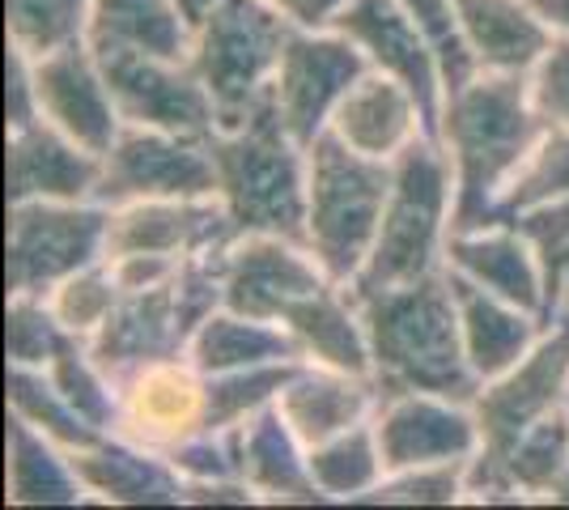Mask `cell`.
Wrapping results in <instances>:
<instances>
[{
	"instance_id": "5",
	"label": "cell",
	"mask_w": 569,
	"mask_h": 510,
	"mask_svg": "<svg viewBox=\"0 0 569 510\" xmlns=\"http://www.w3.org/2000/svg\"><path fill=\"white\" fill-rule=\"evenodd\" d=\"M391 162L366 158L323 132L307 146V234L302 243L336 286H353L379 239Z\"/></svg>"
},
{
	"instance_id": "12",
	"label": "cell",
	"mask_w": 569,
	"mask_h": 510,
	"mask_svg": "<svg viewBox=\"0 0 569 510\" xmlns=\"http://www.w3.org/2000/svg\"><path fill=\"white\" fill-rule=\"evenodd\" d=\"M119 120L132 128L183 132V137H213L217 111L200 77L188 60H162L141 51H107L98 56Z\"/></svg>"
},
{
	"instance_id": "25",
	"label": "cell",
	"mask_w": 569,
	"mask_h": 510,
	"mask_svg": "<svg viewBox=\"0 0 569 510\" xmlns=\"http://www.w3.org/2000/svg\"><path fill=\"white\" fill-rule=\"evenodd\" d=\"M379 400H382L379 379L302 362L293 370V379L284 383L277 409L298 430V438L307 447H315V442H328V438L345 434V430H353L361 421H370L375 409H379Z\"/></svg>"
},
{
	"instance_id": "34",
	"label": "cell",
	"mask_w": 569,
	"mask_h": 510,
	"mask_svg": "<svg viewBox=\"0 0 569 510\" xmlns=\"http://www.w3.org/2000/svg\"><path fill=\"white\" fill-rule=\"evenodd\" d=\"M94 0H4V30L9 48L26 56H48L69 43H86Z\"/></svg>"
},
{
	"instance_id": "50",
	"label": "cell",
	"mask_w": 569,
	"mask_h": 510,
	"mask_svg": "<svg viewBox=\"0 0 569 510\" xmlns=\"http://www.w3.org/2000/svg\"><path fill=\"white\" fill-rule=\"evenodd\" d=\"M268 4H277L284 18H293V22L302 18V0H268Z\"/></svg>"
},
{
	"instance_id": "17",
	"label": "cell",
	"mask_w": 569,
	"mask_h": 510,
	"mask_svg": "<svg viewBox=\"0 0 569 510\" xmlns=\"http://www.w3.org/2000/svg\"><path fill=\"white\" fill-rule=\"evenodd\" d=\"M234 239L217 196L200 200H132L111 209L107 230V260L116 256H167V260H196Z\"/></svg>"
},
{
	"instance_id": "21",
	"label": "cell",
	"mask_w": 569,
	"mask_h": 510,
	"mask_svg": "<svg viewBox=\"0 0 569 510\" xmlns=\"http://www.w3.org/2000/svg\"><path fill=\"white\" fill-rule=\"evenodd\" d=\"M90 502L102 507H183L188 481L167 451L141 447L123 434H107L86 451H69Z\"/></svg>"
},
{
	"instance_id": "44",
	"label": "cell",
	"mask_w": 569,
	"mask_h": 510,
	"mask_svg": "<svg viewBox=\"0 0 569 510\" xmlns=\"http://www.w3.org/2000/svg\"><path fill=\"white\" fill-rule=\"evenodd\" d=\"M515 226L536 243L540 260L548 264L552 256H561L569 247V196L552 200V204H540V209H531V213H522V218H515Z\"/></svg>"
},
{
	"instance_id": "38",
	"label": "cell",
	"mask_w": 569,
	"mask_h": 510,
	"mask_svg": "<svg viewBox=\"0 0 569 510\" xmlns=\"http://www.w3.org/2000/svg\"><path fill=\"white\" fill-rule=\"evenodd\" d=\"M119 298H123V290H119L116 272H111L107 260L72 272V277H64V281L48 293L56 319L69 328L72 337H81V340H90L98 328L111 319V311L119 307Z\"/></svg>"
},
{
	"instance_id": "43",
	"label": "cell",
	"mask_w": 569,
	"mask_h": 510,
	"mask_svg": "<svg viewBox=\"0 0 569 510\" xmlns=\"http://www.w3.org/2000/svg\"><path fill=\"white\" fill-rule=\"evenodd\" d=\"M43 120L39 107V86H34V56L22 48H9L4 64V132H22L30 123Z\"/></svg>"
},
{
	"instance_id": "39",
	"label": "cell",
	"mask_w": 569,
	"mask_h": 510,
	"mask_svg": "<svg viewBox=\"0 0 569 510\" xmlns=\"http://www.w3.org/2000/svg\"><path fill=\"white\" fill-rule=\"evenodd\" d=\"M468 502V463L387 472L357 507H459Z\"/></svg>"
},
{
	"instance_id": "22",
	"label": "cell",
	"mask_w": 569,
	"mask_h": 510,
	"mask_svg": "<svg viewBox=\"0 0 569 510\" xmlns=\"http://www.w3.org/2000/svg\"><path fill=\"white\" fill-rule=\"evenodd\" d=\"M238 472L256 489L263 507H315V502H323V493L310 481V447L284 421L277 404L238 421Z\"/></svg>"
},
{
	"instance_id": "18",
	"label": "cell",
	"mask_w": 569,
	"mask_h": 510,
	"mask_svg": "<svg viewBox=\"0 0 569 510\" xmlns=\"http://www.w3.org/2000/svg\"><path fill=\"white\" fill-rule=\"evenodd\" d=\"M34 86H39V107L48 123H56L60 132H69L72 141H81L94 153H107L116 146L123 120L90 43H69L48 56H34Z\"/></svg>"
},
{
	"instance_id": "7",
	"label": "cell",
	"mask_w": 569,
	"mask_h": 510,
	"mask_svg": "<svg viewBox=\"0 0 569 510\" xmlns=\"http://www.w3.org/2000/svg\"><path fill=\"white\" fill-rule=\"evenodd\" d=\"M221 251L188 260L162 286L119 298L111 319L90 337V353L111 379L188 353L196 328L221 307Z\"/></svg>"
},
{
	"instance_id": "36",
	"label": "cell",
	"mask_w": 569,
	"mask_h": 510,
	"mask_svg": "<svg viewBox=\"0 0 569 510\" xmlns=\"http://www.w3.org/2000/svg\"><path fill=\"white\" fill-rule=\"evenodd\" d=\"M298 366L302 362H268L230 370V374H209V430H230L251 413L277 404Z\"/></svg>"
},
{
	"instance_id": "27",
	"label": "cell",
	"mask_w": 569,
	"mask_h": 510,
	"mask_svg": "<svg viewBox=\"0 0 569 510\" xmlns=\"http://www.w3.org/2000/svg\"><path fill=\"white\" fill-rule=\"evenodd\" d=\"M455 13L480 73L527 77L557 39L531 0H455Z\"/></svg>"
},
{
	"instance_id": "15",
	"label": "cell",
	"mask_w": 569,
	"mask_h": 510,
	"mask_svg": "<svg viewBox=\"0 0 569 510\" xmlns=\"http://www.w3.org/2000/svg\"><path fill=\"white\" fill-rule=\"evenodd\" d=\"M119 421L116 434L153 451H174L179 442L209 430V374L183 358L149 362L116 379Z\"/></svg>"
},
{
	"instance_id": "23",
	"label": "cell",
	"mask_w": 569,
	"mask_h": 510,
	"mask_svg": "<svg viewBox=\"0 0 569 510\" xmlns=\"http://www.w3.org/2000/svg\"><path fill=\"white\" fill-rule=\"evenodd\" d=\"M328 132L349 149H357V153L379 158V162H391L417 137H429L417 94L396 77L379 73V69L357 77L353 90L340 98Z\"/></svg>"
},
{
	"instance_id": "48",
	"label": "cell",
	"mask_w": 569,
	"mask_h": 510,
	"mask_svg": "<svg viewBox=\"0 0 569 510\" xmlns=\"http://www.w3.org/2000/svg\"><path fill=\"white\" fill-rule=\"evenodd\" d=\"M531 9L552 34H569V0H531Z\"/></svg>"
},
{
	"instance_id": "41",
	"label": "cell",
	"mask_w": 569,
	"mask_h": 510,
	"mask_svg": "<svg viewBox=\"0 0 569 510\" xmlns=\"http://www.w3.org/2000/svg\"><path fill=\"white\" fill-rule=\"evenodd\" d=\"M167 456L188 486H200V481H242V472H238V426H230V430H204V434L179 442Z\"/></svg>"
},
{
	"instance_id": "11",
	"label": "cell",
	"mask_w": 569,
	"mask_h": 510,
	"mask_svg": "<svg viewBox=\"0 0 569 510\" xmlns=\"http://www.w3.org/2000/svg\"><path fill=\"white\" fill-rule=\"evenodd\" d=\"M200 196H217V162L209 137L123 123L116 146L102 153L98 204L107 209L132 200H200Z\"/></svg>"
},
{
	"instance_id": "6",
	"label": "cell",
	"mask_w": 569,
	"mask_h": 510,
	"mask_svg": "<svg viewBox=\"0 0 569 510\" xmlns=\"http://www.w3.org/2000/svg\"><path fill=\"white\" fill-rule=\"evenodd\" d=\"M289 30L293 18L268 0H217L200 18L191 30L188 64L213 98L217 128H234L272 98Z\"/></svg>"
},
{
	"instance_id": "37",
	"label": "cell",
	"mask_w": 569,
	"mask_h": 510,
	"mask_svg": "<svg viewBox=\"0 0 569 510\" xmlns=\"http://www.w3.org/2000/svg\"><path fill=\"white\" fill-rule=\"evenodd\" d=\"M51 383L64 391L72 400V409L94 421L102 434H116V421H119V388L116 379L94 362L90 353V340H72L69 349L48 366Z\"/></svg>"
},
{
	"instance_id": "28",
	"label": "cell",
	"mask_w": 569,
	"mask_h": 510,
	"mask_svg": "<svg viewBox=\"0 0 569 510\" xmlns=\"http://www.w3.org/2000/svg\"><path fill=\"white\" fill-rule=\"evenodd\" d=\"M86 43L94 56L107 51H141L162 60H188L191 22L179 0H94Z\"/></svg>"
},
{
	"instance_id": "10",
	"label": "cell",
	"mask_w": 569,
	"mask_h": 510,
	"mask_svg": "<svg viewBox=\"0 0 569 510\" xmlns=\"http://www.w3.org/2000/svg\"><path fill=\"white\" fill-rule=\"evenodd\" d=\"M366 73H370V60L345 30L293 22L272 77V107L289 128V137L298 146L319 141L332 123L340 98Z\"/></svg>"
},
{
	"instance_id": "1",
	"label": "cell",
	"mask_w": 569,
	"mask_h": 510,
	"mask_svg": "<svg viewBox=\"0 0 569 510\" xmlns=\"http://www.w3.org/2000/svg\"><path fill=\"white\" fill-rule=\"evenodd\" d=\"M545 137L527 77L476 73L442 98L438 141L455 170V230L489 226L501 192Z\"/></svg>"
},
{
	"instance_id": "33",
	"label": "cell",
	"mask_w": 569,
	"mask_h": 510,
	"mask_svg": "<svg viewBox=\"0 0 569 510\" xmlns=\"http://www.w3.org/2000/svg\"><path fill=\"white\" fill-rule=\"evenodd\" d=\"M569 196V128H545V137L527 153L519 174L501 192L493 221H515L540 204Z\"/></svg>"
},
{
	"instance_id": "35",
	"label": "cell",
	"mask_w": 569,
	"mask_h": 510,
	"mask_svg": "<svg viewBox=\"0 0 569 510\" xmlns=\"http://www.w3.org/2000/svg\"><path fill=\"white\" fill-rule=\"evenodd\" d=\"M72 340L77 337L56 319L48 298H39V293H9V307H4V349H9V366L48 370Z\"/></svg>"
},
{
	"instance_id": "9",
	"label": "cell",
	"mask_w": 569,
	"mask_h": 510,
	"mask_svg": "<svg viewBox=\"0 0 569 510\" xmlns=\"http://www.w3.org/2000/svg\"><path fill=\"white\" fill-rule=\"evenodd\" d=\"M569 404V316H557L536 340V349L501 370L498 379H485L472 396V413L480 421V451L468 463V477L493 463L527 434L536 421Z\"/></svg>"
},
{
	"instance_id": "42",
	"label": "cell",
	"mask_w": 569,
	"mask_h": 510,
	"mask_svg": "<svg viewBox=\"0 0 569 510\" xmlns=\"http://www.w3.org/2000/svg\"><path fill=\"white\" fill-rule=\"evenodd\" d=\"M527 94L545 128H569V34H557L527 73Z\"/></svg>"
},
{
	"instance_id": "32",
	"label": "cell",
	"mask_w": 569,
	"mask_h": 510,
	"mask_svg": "<svg viewBox=\"0 0 569 510\" xmlns=\"http://www.w3.org/2000/svg\"><path fill=\"white\" fill-rule=\"evenodd\" d=\"M4 391H9V417L34 426L39 434H48L51 442H60L64 451H86V447H94V442L107 438L94 421H86V417L72 409V400L51 383L48 370L9 366Z\"/></svg>"
},
{
	"instance_id": "47",
	"label": "cell",
	"mask_w": 569,
	"mask_h": 510,
	"mask_svg": "<svg viewBox=\"0 0 569 510\" xmlns=\"http://www.w3.org/2000/svg\"><path fill=\"white\" fill-rule=\"evenodd\" d=\"M349 0H302V18L298 26H332L336 13L345 9Z\"/></svg>"
},
{
	"instance_id": "16",
	"label": "cell",
	"mask_w": 569,
	"mask_h": 510,
	"mask_svg": "<svg viewBox=\"0 0 569 510\" xmlns=\"http://www.w3.org/2000/svg\"><path fill=\"white\" fill-rule=\"evenodd\" d=\"M336 30H345L357 48L366 51L370 69L403 81L426 116V132L438 137V120H442V98H447V81H442V64L429 48V39L417 30V22L403 13L400 0H349L336 13Z\"/></svg>"
},
{
	"instance_id": "46",
	"label": "cell",
	"mask_w": 569,
	"mask_h": 510,
	"mask_svg": "<svg viewBox=\"0 0 569 510\" xmlns=\"http://www.w3.org/2000/svg\"><path fill=\"white\" fill-rule=\"evenodd\" d=\"M548 281V323L557 316H569V247L545 264Z\"/></svg>"
},
{
	"instance_id": "40",
	"label": "cell",
	"mask_w": 569,
	"mask_h": 510,
	"mask_svg": "<svg viewBox=\"0 0 569 510\" xmlns=\"http://www.w3.org/2000/svg\"><path fill=\"white\" fill-rule=\"evenodd\" d=\"M403 13L417 22V30L429 39V48L442 64V81H447V94L459 90L463 81H472L476 69L472 51L463 43V30H459V13H455V0H400Z\"/></svg>"
},
{
	"instance_id": "2",
	"label": "cell",
	"mask_w": 569,
	"mask_h": 510,
	"mask_svg": "<svg viewBox=\"0 0 569 510\" xmlns=\"http://www.w3.org/2000/svg\"><path fill=\"white\" fill-rule=\"evenodd\" d=\"M357 302L382 391H433L451 400H472L480 391L447 268L408 286L357 293Z\"/></svg>"
},
{
	"instance_id": "20",
	"label": "cell",
	"mask_w": 569,
	"mask_h": 510,
	"mask_svg": "<svg viewBox=\"0 0 569 510\" xmlns=\"http://www.w3.org/2000/svg\"><path fill=\"white\" fill-rule=\"evenodd\" d=\"M447 268L468 277L480 290L498 293L522 311L548 319V281L545 260L536 243L522 234L515 221H489L472 230H451L447 243Z\"/></svg>"
},
{
	"instance_id": "49",
	"label": "cell",
	"mask_w": 569,
	"mask_h": 510,
	"mask_svg": "<svg viewBox=\"0 0 569 510\" xmlns=\"http://www.w3.org/2000/svg\"><path fill=\"white\" fill-rule=\"evenodd\" d=\"M213 4H217V0H179V9H183V18L191 22V30L200 26V18H204Z\"/></svg>"
},
{
	"instance_id": "14",
	"label": "cell",
	"mask_w": 569,
	"mask_h": 510,
	"mask_svg": "<svg viewBox=\"0 0 569 510\" xmlns=\"http://www.w3.org/2000/svg\"><path fill=\"white\" fill-rule=\"evenodd\" d=\"M370 421L387 472L472 463L480 451V421L472 413V400H451L433 391H382Z\"/></svg>"
},
{
	"instance_id": "19",
	"label": "cell",
	"mask_w": 569,
	"mask_h": 510,
	"mask_svg": "<svg viewBox=\"0 0 569 510\" xmlns=\"http://www.w3.org/2000/svg\"><path fill=\"white\" fill-rule=\"evenodd\" d=\"M102 153L72 141L56 123L39 120L4 132V192L18 200H98Z\"/></svg>"
},
{
	"instance_id": "8",
	"label": "cell",
	"mask_w": 569,
	"mask_h": 510,
	"mask_svg": "<svg viewBox=\"0 0 569 510\" xmlns=\"http://www.w3.org/2000/svg\"><path fill=\"white\" fill-rule=\"evenodd\" d=\"M111 209L98 200H18L9 204L4 281L9 293L48 298L64 277L107 260Z\"/></svg>"
},
{
	"instance_id": "45",
	"label": "cell",
	"mask_w": 569,
	"mask_h": 510,
	"mask_svg": "<svg viewBox=\"0 0 569 510\" xmlns=\"http://www.w3.org/2000/svg\"><path fill=\"white\" fill-rule=\"evenodd\" d=\"M183 507H260V498L247 481H200L188 486Z\"/></svg>"
},
{
	"instance_id": "29",
	"label": "cell",
	"mask_w": 569,
	"mask_h": 510,
	"mask_svg": "<svg viewBox=\"0 0 569 510\" xmlns=\"http://www.w3.org/2000/svg\"><path fill=\"white\" fill-rule=\"evenodd\" d=\"M4 502L9 507L90 502L69 451L18 417H9V434H4Z\"/></svg>"
},
{
	"instance_id": "3",
	"label": "cell",
	"mask_w": 569,
	"mask_h": 510,
	"mask_svg": "<svg viewBox=\"0 0 569 510\" xmlns=\"http://www.w3.org/2000/svg\"><path fill=\"white\" fill-rule=\"evenodd\" d=\"M217 162V200L234 234H307V146L281 123L272 98L256 116L209 137Z\"/></svg>"
},
{
	"instance_id": "31",
	"label": "cell",
	"mask_w": 569,
	"mask_h": 510,
	"mask_svg": "<svg viewBox=\"0 0 569 510\" xmlns=\"http://www.w3.org/2000/svg\"><path fill=\"white\" fill-rule=\"evenodd\" d=\"M382 477H387V463H382L375 421H361L353 430L310 447V481L323 493V502L357 507Z\"/></svg>"
},
{
	"instance_id": "51",
	"label": "cell",
	"mask_w": 569,
	"mask_h": 510,
	"mask_svg": "<svg viewBox=\"0 0 569 510\" xmlns=\"http://www.w3.org/2000/svg\"><path fill=\"white\" fill-rule=\"evenodd\" d=\"M557 507H569V477H566V489L557 493Z\"/></svg>"
},
{
	"instance_id": "13",
	"label": "cell",
	"mask_w": 569,
	"mask_h": 510,
	"mask_svg": "<svg viewBox=\"0 0 569 510\" xmlns=\"http://www.w3.org/2000/svg\"><path fill=\"white\" fill-rule=\"evenodd\" d=\"M328 281L310 247L284 234H234L221 251V307L238 316L281 323L289 307Z\"/></svg>"
},
{
	"instance_id": "26",
	"label": "cell",
	"mask_w": 569,
	"mask_h": 510,
	"mask_svg": "<svg viewBox=\"0 0 569 510\" xmlns=\"http://www.w3.org/2000/svg\"><path fill=\"white\" fill-rule=\"evenodd\" d=\"M455 290V307H459V332H463V349L472 362L476 379H498L501 370H510L515 362H522L536 340L545 337L548 319L536 311H522L515 302H506L498 293L480 290L468 277H459L447 268Z\"/></svg>"
},
{
	"instance_id": "4",
	"label": "cell",
	"mask_w": 569,
	"mask_h": 510,
	"mask_svg": "<svg viewBox=\"0 0 569 510\" xmlns=\"http://www.w3.org/2000/svg\"><path fill=\"white\" fill-rule=\"evenodd\" d=\"M455 230V170L438 137H417L391 158V192L382 204L379 239L349 290L375 293L421 281L447 268Z\"/></svg>"
},
{
	"instance_id": "24",
	"label": "cell",
	"mask_w": 569,
	"mask_h": 510,
	"mask_svg": "<svg viewBox=\"0 0 569 510\" xmlns=\"http://www.w3.org/2000/svg\"><path fill=\"white\" fill-rule=\"evenodd\" d=\"M281 328L293 337L302 362L375 379V358H370L361 302H357V293L349 286H336V281L319 286L298 307H289Z\"/></svg>"
},
{
	"instance_id": "30",
	"label": "cell",
	"mask_w": 569,
	"mask_h": 510,
	"mask_svg": "<svg viewBox=\"0 0 569 510\" xmlns=\"http://www.w3.org/2000/svg\"><path fill=\"white\" fill-rule=\"evenodd\" d=\"M188 358L204 374H230V370H247V366L268 362H302L298 344L284 332L281 323L268 319L238 316L230 307H217L213 316L196 328L188 344Z\"/></svg>"
}]
</instances>
